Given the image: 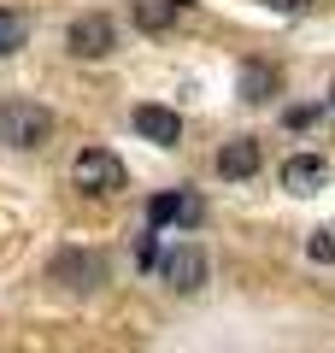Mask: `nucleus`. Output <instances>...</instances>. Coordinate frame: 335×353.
I'll list each match as a JSON object with an SVG mask.
<instances>
[{"mask_svg":"<svg viewBox=\"0 0 335 353\" xmlns=\"http://www.w3.org/2000/svg\"><path fill=\"white\" fill-rule=\"evenodd\" d=\"M283 124H288V130H306V124H318V106H288V112H283Z\"/></svg>","mask_w":335,"mask_h":353,"instance_id":"nucleus-14","label":"nucleus"},{"mask_svg":"<svg viewBox=\"0 0 335 353\" xmlns=\"http://www.w3.org/2000/svg\"><path fill=\"white\" fill-rule=\"evenodd\" d=\"M148 224L153 230H165V224L200 230V224H206V206H200V194H188V189H165V194L148 201Z\"/></svg>","mask_w":335,"mask_h":353,"instance_id":"nucleus-5","label":"nucleus"},{"mask_svg":"<svg viewBox=\"0 0 335 353\" xmlns=\"http://www.w3.org/2000/svg\"><path fill=\"white\" fill-rule=\"evenodd\" d=\"M24 41H30V18L12 12V6H0V59H12Z\"/></svg>","mask_w":335,"mask_h":353,"instance_id":"nucleus-12","label":"nucleus"},{"mask_svg":"<svg viewBox=\"0 0 335 353\" xmlns=\"http://www.w3.org/2000/svg\"><path fill=\"white\" fill-rule=\"evenodd\" d=\"M323 183H329V165H323L318 153H294V159L283 165V189L288 194H318Z\"/></svg>","mask_w":335,"mask_h":353,"instance_id":"nucleus-8","label":"nucleus"},{"mask_svg":"<svg viewBox=\"0 0 335 353\" xmlns=\"http://www.w3.org/2000/svg\"><path fill=\"white\" fill-rule=\"evenodd\" d=\"M130 124H136L141 141H159V148H176V141H183V118H176L171 106H136Z\"/></svg>","mask_w":335,"mask_h":353,"instance_id":"nucleus-7","label":"nucleus"},{"mask_svg":"<svg viewBox=\"0 0 335 353\" xmlns=\"http://www.w3.org/2000/svg\"><path fill=\"white\" fill-rule=\"evenodd\" d=\"M159 271H165V283H171L176 294H194L200 283H206V248H194V241H176V248L159 253Z\"/></svg>","mask_w":335,"mask_h":353,"instance_id":"nucleus-4","label":"nucleus"},{"mask_svg":"<svg viewBox=\"0 0 335 353\" xmlns=\"http://www.w3.org/2000/svg\"><path fill=\"white\" fill-rule=\"evenodd\" d=\"M71 183L83 194H94V201H100V194H118V189H124V159H118L112 148H83L77 165H71Z\"/></svg>","mask_w":335,"mask_h":353,"instance_id":"nucleus-2","label":"nucleus"},{"mask_svg":"<svg viewBox=\"0 0 335 353\" xmlns=\"http://www.w3.org/2000/svg\"><path fill=\"white\" fill-rule=\"evenodd\" d=\"M53 283L88 294V289H100V283H106V259H100V253H88V248H65L59 259H53Z\"/></svg>","mask_w":335,"mask_h":353,"instance_id":"nucleus-6","label":"nucleus"},{"mask_svg":"<svg viewBox=\"0 0 335 353\" xmlns=\"http://www.w3.org/2000/svg\"><path fill=\"white\" fill-rule=\"evenodd\" d=\"M265 6H276V12H300L306 0H265Z\"/></svg>","mask_w":335,"mask_h":353,"instance_id":"nucleus-15","label":"nucleus"},{"mask_svg":"<svg viewBox=\"0 0 335 353\" xmlns=\"http://www.w3.org/2000/svg\"><path fill=\"white\" fill-rule=\"evenodd\" d=\"M329 106H335V83H329Z\"/></svg>","mask_w":335,"mask_h":353,"instance_id":"nucleus-16","label":"nucleus"},{"mask_svg":"<svg viewBox=\"0 0 335 353\" xmlns=\"http://www.w3.org/2000/svg\"><path fill=\"white\" fill-rule=\"evenodd\" d=\"M0 141L6 148H24V153L48 148L53 141V112L36 106V101H6L0 106Z\"/></svg>","mask_w":335,"mask_h":353,"instance_id":"nucleus-1","label":"nucleus"},{"mask_svg":"<svg viewBox=\"0 0 335 353\" xmlns=\"http://www.w3.org/2000/svg\"><path fill=\"white\" fill-rule=\"evenodd\" d=\"M183 12H188V0H136V30L165 36V30H171Z\"/></svg>","mask_w":335,"mask_h":353,"instance_id":"nucleus-10","label":"nucleus"},{"mask_svg":"<svg viewBox=\"0 0 335 353\" xmlns=\"http://www.w3.org/2000/svg\"><path fill=\"white\" fill-rule=\"evenodd\" d=\"M259 171V141H223L218 148V176H230V183H241V176H253Z\"/></svg>","mask_w":335,"mask_h":353,"instance_id":"nucleus-9","label":"nucleus"},{"mask_svg":"<svg viewBox=\"0 0 335 353\" xmlns=\"http://www.w3.org/2000/svg\"><path fill=\"white\" fill-rule=\"evenodd\" d=\"M65 48H71L77 59H106V53L118 48V24H112L106 12H83L71 30H65Z\"/></svg>","mask_w":335,"mask_h":353,"instance_id":"nucleus-3","label":"nucleus"},{"mask_svg":"<svg viewBox=\"0 0 335 353\" xmlns=\"http://www.w3.org/2000/svg\"><path fill=\"white\" fill-rule=\"evenodd\" d=\"M306 253L318 265H335V224H323V230H312V241H306Z\"/></svg>","mask_w":335,"mask_h":353,"instance_id":"nucleus-13","label":"nucleus"},{"mask_svg":"<svg viewBox=\"0 0 335 353\" xmlns=\"http://www.w3.org/2000/svg\"><path fill=\"white\" fill-rule=\"evenodd\" d=\"M276 83H283V77H276V65H241V101H253V106H259V101H271V94H276Z\"/></svg>","mask_w":335,"mask_h":353,"instance_id":"nucleus-11","label":"nucleus"}]
</instances>
